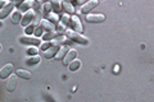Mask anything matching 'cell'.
Instances as JSON below:
<instances>
[{"instance_id": "6da1fadb", "label": "cell", "mask_w": 154, "mask_h": 102, "mask_svg": "<svg viewBox=\"0 0 154 102\" xmlns=\"http://www.w3.org/2000/svg\"><path fill=\"white\" fill-rule=\"evenodd\" d=\"M66 36L69 38V40L75 41L80 45H88L89 43V40L86 38L85 36H82V33H79L76 31H71V30H66Z\"/></svg>"}, {"instance_id": "7a4b0ae2", "label": "cell", "mask_w": 154, "mask_h": 102, "mask_svg": "<svg viewBox=\"0 0 154 102\" xmlns=\"http://www.w3.org/2000/svg\"><path fill=\"white\" fill-rule=\"evenodd\" d=\"M35 10L33 9H28V10H26L25 13L22 14V19H21V24L23 27H26V26H28L31 22H33L35 21Z\"/></svg>"}, {"instance_id": "3957f363", "label": "cell", "mask_w": 154, "mask_h": 102, "mask_svg": "<svg viewBox=\"0 0 154 102\" xmlns=\"http://www.w3.org/2000/svg\"><path fill=\"white\" fill-rule=\"evenodd\" d=\"M19 42L25 43V45H32V46H37V45H40V43H41V41L38 40L37 37H33L31 35L21 36V37H19Z\"/></svg>"}, {"instance_id": "277c9868", "label": "cell", "mask_w": 154, "mask_h": 102, "mask_svg": "<svg viewBox=\"0 0 154 102\" xmlns=\"http://www.w3.org/2000/svg\"><path fill=\"white\" fill-rule=\"evenodd\" d=\"M100 0H88L86 3L82 4V7H81V13L82 14H89L90 10H93V9L95 7H98V4H99Z\"/></svg>"}, {"instance_id": "5b68a950", "label": "cell", "mask_w": 154, "mask_h": 102, "mask_svg": "<svg viewBox=\"0 0 154 102\" xmlns=\"http://www.w3.org/2000/svg\"><path fill=\"white\" fill-rule=\"evenodd\" d=\"M69 24L72 26V30H73V31L79 32V33H82L84 27H82V23H81L80 18L77 17V16H72L69 18Z\"/></svg>"}, {"instance_id": "8992f818", "label": "cell", "mask_w": 154, "mask_h": 102, "mask_svg": "<svg viewBox=\"0 0 154 102\" xmlns=\"http://www.w3.org/2000/svg\"><path fill=\"white\" fill-rule=\"evenodd\" d=\"M14 7H16V4H14L13 1H7V4L4 5L2 9H0V19H4V18H7L9 14H11V12L14 9Z\"/></svg>"}, {"instance_id": "52a82bcc", "label": "cell", "mask_w": 154, "mask_h": 102, "mask_svg": "<svg viewBox=\"0 0 154 102\" xmlns=\"http://www.w3.org/2000/svg\"><path fill=\"white\" fill-rule=\"evenodd\" d=\"M14 68H13V64H5L2 69H0V79H7L9 78V75L13 73Z\"/></svg>"}, {"instance_id": "ba28073f", "label": "cell", "mask_w": 154, "mask_h": 102, "mask_svg": "<svg viewBox=\"0 0 154 102\" xmlns=\"http://www.w3.org/2000/svg\"><path fill=\"white\" fill-rule=\"evenodd\" d=\"M86 21L89 23H102L105 21L104 14H86Z\"/></svg>"}, {"instance_id": "9c48e42d", "label": "cell", "mask_w": 154, "mask_h": 102, "mask_svg": "<svg viewBox=\"0 0 154 102\" xmlns=\"http://www.w3.org/2000/svg\"><path fill=\"white\" fill-rule=\"evenodd\" d=\"M68 42H71L69 38L67 37V36H63V35L55 36V37L50 41V43H51L53 46H62V45H64V43H68Z\"/></svg>"}, {"instance_id": "30bf717a", "label": "cell", "mask_w": 154, "mask_h": 102, "mask_svg": "<svg viewBox=\"0 0 154 102\" xmlns=\"http://www.w3.org/2000/svg\"><path fill=\"white\" fill-rule=\"evenodd\" d=\"M76 57H77V51L75 50V48H71V50L68 48V51H67L66 56L63 57V64L68 66V64H69V63H71L72 60H75Z\"/></svg>"}, {"instance_id": "8fae6325", "label": "cell", "mask_w": 154, "mask_h": 102, "mask_svg": "<svg viewBox=\"0 0 154 102\" xmlns=\"http://www.w3.org/2000/svg\"><path fill=\"white\" fill-rule=\"evenodd\" d=\"M58 48H59V46H53V45L50 47H48L46 50L44 51V57L45 59H53V57L55 56V54H57Z\"/></svg>"}, {"instance_id": "7c38bea8", "label": "cell", "mask_w": 154, "mask_h": 102, "mask_svg": "<svg viewBox=\"0 0 154 102\" xmlns=\"http://www.w3.org/2000/svg\"><path fill=\"white\" fill-rule=\"evenodd\" d=\"M62 7H63V9L66 10V13L67 14H72L73 16L75 14V7L72 5V3L71 1H68V0H62Z\"/></svg>"}, {"instance_id": "4fadbf2b", "label": "cell", "mask_w": 154, "mask_h": 102, "mask_svg": "<svg viewBox=\"0 0 154 102\" xmlns=\"http://www.w3.org/2000/svg\"><path fill=\"white\" fill-rule=\"evenodd\" d=\"M67 51H68V47L67 46H59V48H58V51H57V54H55V56H54V59L55 60H62L63 57L66 56V54H67Z\"/></svg>"}, {"instance_id": "5bb4252c", "label": "cell", "mask_w": 154, "mask_h": 102, "mask_svg": "<svg viewBox=\"0 0 154 102\" xmlns=\"http://www.w3.org/2000/svg\"><path fill=\"white\" fill-rule=\"evenodd\" d=\"M33 1H35V0H23V1L19 4L18 9H19L21 12H23V10H28V9H32V7H33Z\"/></svg>"}, {"instance_id": "9a60e30c", "label": "cell", "mask_w": 154, "mask_h": 102, "mask_svg": "<svg viewBox=\"0 0 154 102\" xmlns=\"http://www.w3.org/2000/svg\"><path fill=\"white\" fill-rule=\"evenodd\" d=\"M16 86H17L16 77L9 75V79H8V83H7V89H8V92H13L14 89H16Z\"/></svg>"}, {"instance_id": "2e32d148", "label": "cell", "mask_w": 154, "mask_h": 102, "mask_svg": "<svg viewBox=\"0 0 154 102\" xmlns=\"http://www.w3.org/2000/svg\"><path fill=\"white\" fill-rule=\"evenodd\" d=\"M40 26L44 28L45 31H55V26L50 21H48V19H41V24H40Z\"/></svg>"}, {"instance_id": "e0dca14e", "label": "cell", "mask_w": 154, "mask_h": 102, "mask_svg": "<svg viewBox=\"0 0 154 102\" xmlns=\"http://www.w3.org/2000/svg\"><path fill=\"white\" fill-rule=\"evenodd\" d=\"M40 61H41V57L38 56V55H31V56L26 60V64H27V65H36V64H38Z\"/></svg>"}, {"instance_id": "ac0fdd59", "label": "cell", "mask_w": 154, "mask_h": 102, "mask_svg": "<svg viewBox=\"0 0 154 102\" xmlns=\"http://www.w3.org/2000/svg\"><path fill=\"white\" fill-rule=\"evenodd\" d=\"M16 75L19 77V78H23V79H30L31 78V73L25 70V69H18V70H16Z\"/></svg>"}, {"instance_id": "d6986e66", "label": "cell", "mask_w": 154, "mask_h": 102, "mask_svg": "<svg viewBox=\"0 0 154 102\" xmlns=\"http://www.w3.org/2000/svg\"><path fill=\"white\" fill-rule=\"evenodd\" d=\"M50 4L55 13L62 12V0H50Z\"/></svg>"}, {"instance_id": "ffe728a7", "label": "cell", "mask_w": 154, "mask_h": 102, "mask_svg": "<svg viewBox=\"0 0 154 102\" xmlns=\"http://www.w3.org/2000/svg\"><path fill=\"white\" fill-rule=\"evenodd\" d=\"M21 19H22V12L19 10H14L13 14H12V22L14 24H18V23H21Z\"/></svg>"}, {"instance_id": "44dd1931", "label": "cell", "mask_w": 154, "mask_h": 102, "mask_svg": "<svg viewBox=\"0 0 154 102\" xmlns=\"http://www.w3.org/2000/svg\"><path fill=\"white\" fill-rule=\"evenodd\" d=\"M80 66H81V61H80L79 59L72 60L69 64H68V68H69V70H71V71H76L77 69H80Z\"/></svg>"}, {"instance_id": "7402d4cb", "label": "cell", "mask_w": 154, "mask_h": 102, "mask_svg": "<svg viewBox=\"0 0 154 102\" xmlns=\"http://www.w3.org/2000/svg\"><path fill=\"white\" fill-rule=\"evenodd\" d=\"M36 26H37V22H31L28 26H26V30H25L26 35H32L33 31H35V28H36Z\"/></svg>"}, {"instance_id": "603a6c76", "label": "cell", "mask_w": 154, "mask_h": 102, "mask_svg": "<svg viewBox=\"0 0 154 102\" xmlns=\"http://www.w3.org/2000/svg\"><path fill=\"white\" fill-rule=\"evenodd\" d=\"M48 21H50L51 23H58L60 21L59 17H58V14L57 13H48Z\"/></svg>"}, {"instance_id": "cb8c5ba5", "label": "cell", "mask_w": 154, "mask_h": 102, "mask_svg": "<svg viewBox=\"0 0 154 102\" xmlns=\"http://www.w3.org/2000/svg\"><path fill=\"white\" fill-rule=\"evenodd\" d=\"M57 36V33H55V31H49V32H48V33H42V35H41V37L42 38H44V40L45 41H49L50 40V38H51V40H53V38H54Z\"/></svg>"}, {"instance_id": "d4e9b609", "label": "cell", "mask_w": 154, "mask_h": 102, "mask_svg": "<svg viewBox=\"0 0 154 102\" xmlns=\"http://www.w3.org/2000/svg\"><path fill=\"white\" fill-rule=\"evenodd\" d=\"M50 10H51V4H50V1H46L44 5H42V13L48 14V13H50Z\"/></svg>"}, {"instance_id": "484cf974", "label": "cell", "mask_w": 154, "mask_h": 102, "mask_svg": "<svg viewBox=\"0 0 154 102\" xmlns=\"http://www.w3.org/2000/svg\"><path fill=\"white\" fill-rule=\"evenodd\" d=\"M44 28H42L41 26H36V28H35V31H33V35H35L36 37H40L42 33H44Z\"/></svg>"}, {"instance_id": "4316f807", "label": "cell", "mask_w": 154, "mask_h": 102, "mask_svg": "<svg viewBox=\"0 0 154 102\" xmlns=\"http://www.w3.org/2000/svg\"><path fill=\"white\" fill-rule=\"evenodd\" d=\"M55 30H57L58 32H59V33H62V32H66V30H67V26H66V24H63V23H62V22L59 21V22H58V26H57Z\"/></svg>"}, {"instance_id": "83f0119b", "label": "cell", "mask_w": 154, "mask_h": 102, "mask_svg": "<svg viewBox=\"0 0 154 102\" xmlns=\"http://www.w3.org/2000/svg\"><path fill=\"white\" fill-rule=\"evenodd\" d=\"M69 18H71L69 14L66 13V14H63V16H62V21H60V22L63 23V24H66V26H68V24H69Z\"/></svg>"}, {"instance_id": "f1b7e54d", "label": "cell", "mask_w": 154, "mask_h": 102, "mask_svg": "<svg viewBox=\"0 0 154 102\" xmlns=\"http://www.w3.org/2000/svg\"><path fill=\"white\" fill-rule=\"evenodd\" d=\"M51 46V43H50V41H44L42 43H40V50L41 51H45L48 47H50Z\"/></svg>"}, {"instance_id": "f546056e", "label": "cell", "mask_w": 154, "mask_h": 102, "mask_svg": "<svg viewBox=\"0 0 154 102\" xmlns=\"http://www.w3.org/2000/svg\"><path fill=\"white\" fill-rule=\"evenodd\" d=\"M37 52H38V50H37V47L36 46H32V47H30V48H28V50H27V54L28 55H37Z\"/></svg>"}, {"instance_id": "4dcf8cb0", "label": "cell", "mask_w": 154, "mask_h": 102, "mask_svg": "<svg viewBox=\"0 0 154 102\" xmlns=\"http://www.w3.org/2000/svg\"><path fill=\"white\" fill-rule=\"evenodd\" d=\"M5 4H7V0H0V9L5 5Z\"/></svg>"}, {"instance_id": "1f68e13d", "label": "cell", "mask_w": 154, "mask_h": 102, "mask_svg": "<svg viewBox=\"0 0 154 102\" xmlns=\"http://www.w3.org/2000/svg\"><path fill=\"white\" fill-rule=\"evenodd\" d=\"M86 1H88V0H77V4H81V5H82V4Z\"/></svg>"}, {"instance_id": "d6a6232c", "label": "cell", "mask_w": 154, "mask_h": 102, "mask_svg": "<svg viewBox=\"0 0 154 102\" xmlns=\"http://www.w3.org/2000/svg\"><path fill=\"white\" fill-rule=\"evenodd\" d=\"M21 1H23V0H13L14 4H18V3H21Z\"/></svg>"}, {"instance_id": "836d02e7", "label": "cell", "mask_w": 154, "mask_h": 102, "mask_svg": "<svg viewBox=\"0 0 154 102\" xmlns=\"http://www.w3.org/2000/svg\"><path fill=\"white\" fill-rule=\"evenodd\" d=\"M35 1H38V3H41V1H42V0H35Z\"/></svg>"}, {"instance_id": "e575fe53", "label": "cell", "mask_w": 154, "mask_h": 102, "mask_svg": "<svg viewBox=\"0 0 154 102\" xmlns=\"http://www.w3.org/2000/svg\"><path fill=\"white\" fill-rule=\"evenodd\" d=\"M2 26H3V22H2V21H0V27H2Z\"/></svg>"}, {"instance_id": "d590c367", "label": "cell", "mask_w": 154, "mask_h": 102, "mask_svg": "<svg viewBox=\"0 0 154 102\" xmlns=\"http://www.w3.org/2000/svg\"><path fill=\"white\" fill-rule=\"evenodd\" d=\"M0 50H2V43H0Z\"/></svg>"}]
</instances>
